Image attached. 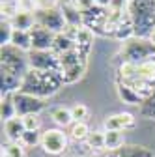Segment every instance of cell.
Here are the masks:
<instances>
[{"label": "cell", "mask_w": 155, "mask_h": 157, "mask_svg": "<svg viewBox=\"0 0 155 157\" xmlns=\"http://www.w3.org/2000/svg\"><path fill=\"white\" fill-rule=\"evenodd\" d=\"M138 77V64L123 60L118 67V82H129Z\"/></svg>", "instance_id": "cell-25"}, {"label": "cell", "mask_w": 155, "mask_h": 157, "mask_svg": "<svg viewBox=\"0 0 155 157\" xmlns=\"http://www.w3.org/2000/svg\"><path fill=\"white\" fill-rule=\"evenodd\" d=\"M149 39H151V41H153V43H155V30H153V32H151V36H149Z\"/></svg>", "instance_id": "cell-38"}, {"label": "cell", "mask_w": 155, "mask_h": 157, "mask_svg": "<svg viewBox=\"0 0 155 157\" xmlns=\"http://www.w3.org/2000/svg\"><path fill=\"white\" fill-rule=\"evenodd\" d=\"M69 146V135L64 133V129H45L41 136V150L47 155H62Z\"/></svg>", "instance_id": "cell-5"}, {"label": "cell", "mask_w": 155, "mask_h": 157, "mask_svg": "<svg viewBox=\"0 0 155 157\" xmlns=\"http://www.w3.org/2000/svg\"><path fill=\"white\" fill-rule=\"evenodd\" d=\"M41 136L43 133L40 131H25V135L21 136V142L25 148H36V146H41Z\"/></svg>", "instance_id": "cell-28"}, {"label": "cell", "mask_w": 155, "mask_h": 157, "mask_svg": "<svg viewBox=\"0 0 155 157\" xmlns=\"http://www.w3.org/2000/svg\"><path fill=\"white\" fill-rule=\"evenodd\" d=\"M62 13H64V19H66V23H67V26H73V28H79V26H84V15L77 10L69 0L67 2H64L62 4Z\"/></svg>", "instance_id": "cell-16"}, {"label": "cell", "mask_w": 155, "mask_h": 157, "mask_svg": "<svg viewBox=\"0 0 155 157\" xmlns=\"http://www.w3.org/2000/svg\"><path fill=\"white\" fill-rule=\"evenodd\" d=\"M0 116H2V122L17 118V109H15V101H13L11 94L2 95V101H0Z\"/></svg>", "instance_id": "cell-26"}, {"label": "cell", "mask_w": 155, "mask_h": 157, "mask_svg": "<svg viewBox=\"0 0 155 157\" xmlns=\"http://www.w3.org/2000/svg\"><path fill=\"white\" fill-rule=\"evenodd\" d=\"M2 157H8V155H4V153H2Z\"/></svg>", "instance_id": "cell-40"}, {"label": "cell", "mask_w": 155, "mask_h": 157, "mask_svg": "<svg viewBox=\"0 0 155 157\" xmlns=\"http://www.w3.org/2000/svg\"><path fill=\"white\" fill-rule=\"evenodd\" d=\"M138 78L155 86V58H149V60L138 64Z\"/></svg>", "instance_id": "cell-24"}, {"label": "cell", "mask_w": 155, "mask_h": 157, "mask_svg": "<svg viewBox=\"0 0 155 157\" xmlns=\"http://www.w3.org/2000/svg\"><path fill=\"white\" fill-rule=\"evenodd\" d=\"M25 124H23V118H11V120L4 122V135L8 142H19L21 140V136L25 135Z\"/></svg>", "instance_id": "cell-15"}, {"label": "cell", "mask_w": 155, "mask_h": 157, "mask_svg": "<svg viewBox=\"0 0 155 157\" xmlns=\"http://www.w3.org/2000/svg\"><path fill=\"white\" fill-rule=\"evenodd\" d=\"M51 118H52V122L60 127V129H66V127H69L75 122L69 107H54L51 110Z\"/></svg>", "instance_id": "cell-19"}, {"label": "cell", "mask_w": 155, "mask_h": 157, "mask_svg": "<svg viewBox=\"0 0 155 157\" xmlns=\"http://www.w3.org/2000/svg\"><path fill=\"white\" fill-rule=\"evenodd\" d=\"M9 23L15 30H28L30 32L36 26V11H19Z\"/></svg>", "instance_id": "cell-17"}, {"label": "cell", "mask_w": 155, "mask_h": 157, "mask_svg": "<svg viewBox=\"0 0 155 157\" xmlns=\"http://www.w3.org/2000/svg\"><path fill=\"white\" fill-rule=\"evenodd\" d=\"M129 15L134 36L149 37L155 30V0H134L133 4H129Z\"/></svg>", "instance_id": "cell-2"}, {"label": "cell", "mask_w": 155, "mask_h": 157, "mask_svg": "<svg viewBox=\"0 0 155 157\" xmlns=\"http://www.w3.org/2000/svg\"><path fill=\"white\" fill-rule=\"evenodd\" d=\"M28 66L40 71H58V56L52 51H30Z\"/></svg>", "instance_id": "cell-9"}, {"label": "cell", "mask_w": 155, "mask_h": 157, "mask_svg": "<svg viewBox=\"0 0 155 157\" xmlns=\"http://www.w3.org/2000/svg\"><path fill=\"white\" fill-rule=\"evenodd\" d=\"M23 124L26 131H40L43 122L40 114H28V116H23Z\"/></svg>", "instance_id": "cell-33"}, {"label": "cell", "mask_w": 155, "mask_h": 157, "mask_svg": "<svg viewBox=\"0 0 155 157\" xmlns=\"http://www.w3.org/2000/svg\"><path fill=\"white\" fill-rule=\"evenodd\" d=\"M30 34H32V51H52L54 37H56L54 32L36 25L30 30Z\"/></svg>", "instance_id": "cell-11"}, {"label": "cell", "mask_w": 155, "mask_h": 157, "mask_svg": "<svg viewBox=\"0 0 155 157\" xmlns=\"http://www.w3.org/2000/svg\"><path fill=\"white\" fill-rule=\"evenodd\" d=\"M2 153L8 157H26V148L21 142H8L4 146Z\"/></svg>", "instance_id": "cell-31"}, {"label": "cell", "mask_w": 155, "mask_h": 157, "mask_svg": "<svg viewBox=\"0 0 155 157\" xmlns=\"http://www.w3.org/2000/svg\"><path fill=\"white\" fill-rule=\"evenodd\" d=\"M140 114L146 116L148 120H155V92L149 97H146V101L140 107Z\"/></svg>", "instance_id": "cell-32"}, {"label": "cell", "mask_w": 155, "mask_h": 157, "mask_svg": "<svg viewBox=\"0 0 155 157\" xmlns=\"http://www.w3.org/2000/svg\"><path fill=\"white\" fill-rule=\"evenodd\" d=\"M36 25H40L54 34H60L67 28V23L64 19V13L60 8L47 10V11H36Z\"/></svg>", "instance_id": "cell-7"}, {"label": "cell", "mask_w": 155, "mask_h": 157, "mask_svg": "<svg viewBox=\"0 0 155 157\" xmlns=\"http://www.w3.org/2000/svg\"><path fill=\"white\" fill-rule=\"evenodd\" d=\"M123 60L127 62H134L140 64L144 60H149V58H155V43L149 37H140V36H133L127 41L122 43L120 49Z\"/></svg>", "instance_id": "cell-3"}, {"label": "cell", "mask_w": 155, "mask_h": 157, "mask_svg": "<svg viewBox=\"0 0 155 157\" xmlns=\"http://www.w3.org/2000/svg\"><path fill=\"white\" fill-rule=\"evenodd\" d=\"M116 92H118L120 101L131 107H142V103L146 101V97L142 94H138L137 90H133L131 86L123 84V82H116Z\"/></svg>", "instance_id": "cell-12"}, {"label": "cell", "mask_w": 155, "mask_h": 157, "mask_svg": "<svg viewBox=\"0 0 155 157\" xmlns=\"http://www.w3.org/2000/svg\"><path fill=\"white\" fill-rule=\"evenodd\" d=\"M92 157H108V153H105V151H93Z\"/></svg>", "instance_id": "cell-37"}, {"label": "cell", "mask_w": 155, "mask_h": 157, "mask_svg": "<svg viewBox=\"0 0 155 157\" xmlns=\"http://www.w3.org/2000/svg\"><path fill=\"white\" fill-rule=\"evenodd\" d=\"M86 148L92 151H105V131L97 129V131H92L86 139Z\"/></svg>", "instance_id": "cell-27"}, {"label": "cell", "mask_w": 155, "mask_h": 157, "mask_svg": "<svg viewBox=\"0 0 155 157\" xmlns=\"http://www.w3.org/2000/svg\"><path fill=\"white\" fill-rule=\"evenodd\" d=\"M71 114H73V120L75 122H86L88 116H90V109L86 103H73L71 107Z\"/></svg>", "instance_id": "cell-30"}, {"label": "cell", "mask_w": 155, "mask_h": 157, "mask_svg": "<svg viewBox=\"0 0 155 157\" xmlns=\"http://www.w3.org/2000/svg\"><path fill=\"white\" fill-rule=\"evenodd\" d=\"M127 2H129V4H133V2H134V0H127Z\"/></svg>", "instance_id": "cell-39"}, {"label": "cell", "mask_w": 155, "mask_h": 157, "mask_svg": "<svg viewBox=\"0 0 155 157\" xmlns=\"http://www.w3.org/2000/svg\"><path fill=\"white\" fill-rule=\"evenodd\" d=\"M11 45L28 54L32 51V34L28 30H15L13 32V39H11Z\"/></svg>", "instance_id": "cell-22"}, {"label": "cell", "mask_w": 155, "mask_h": 157, "mask_svg": "<svg viewBox=\"0 0 155 157\" xmlns=\"http://www.w3.org/2000/svg\"><path fill=\"white\" fill-rule=\"evenodd\" d=\"M137 125V118L131 112H116L105 118L103 127L105 131H125Z\"/></svg>", "instance_id": "cell-10"}, {"label": "cell", "mask_w": 155, "mask_h": 157, "mask_svg": "<svg viewBox=\"0 0 155 157\" xmlns=\"http://www.w3.org/2000/svg\"><path fill=\"white\" fill-rule=\"evenodd\" d=\"M108 157H153V151L140 144H125L116 151H108Z\"/></svg>", "instance_id": "cell-14"}, {"label": "cell", "mask_w": 155, "mask_h": 157, "mask_svg": "<svg viewBox=\"0 0 155 157\" xmlns=\"http://www.w3.org/2000/svg\"><path fill=\"white\" fill-rule=\"evenodd\" d=\"M90 127L86 122H73L69 127H67V135H69V139L75 140V142H86L88 139V135H90Z\"/></svg>", "instance_id": "cell-23"}, {"label": "cell", "mask_w": 155, "mask_h": 157, "mask_svg": "<svg viewBox=\"0 0 155 157\" xmlns=\"http://www.w3.org/2000/svg\"><path fill=\"white\" fill-rule=\"evenodd\" d=\"M75 41H73V37H69L66 32H60V34H56L54 37V45H52V52L56 56H62V54H67L71 51H75Z\"/></svg>", "instance_id": "cell-18"}, {"label": "cell", "mask_w": 155, "mask_h": 157, "mask_svg": "<svg viewBox=\"0 0 155 157\" xmlns=\"http://www.w3.org/2000/svg\"><path fill=\"white\" fill-rule=\"evenodd\" d=\"M95 6H97V8H103V10H108L110 0H95Z\"/></svg>", "instance_id": "cell-36"}, {"label": "cell", "mask_w": 155, "mask_h": 157, "mask_svg": "<svg viewBox=\"0 0 155 157\" xmlns=\"http://www.w3.org/2000/svg\"><path fill=\"white\" fill-rule=\"evenodd\" d=\"M0 78H2V95H8V94H17L21 92V86H23V77H19L8 69H0Z\"/></svg>", "instance_id": "cell-13"}, {"label": "cell", "mask_w": 155, "mask_h": 157, "mask_svg": "<svg viewBox=\"0 0 155 157\" xmlns=\"http://www.w3.org/2000/svg\"><path fill=\"white\" fill-rule=\"evenodd\" d=\"M36 11H47V10H56L60 6V0H32Z\"/></svg>", "instance_id": "cell-34"}, {"label": "cell", "mask_w": 155, "mask_h": 157, "mask_svg": "<svg viewBox=\"0 0 155 157\" xmlns=\"http://www.w3.org/2000/svg\"><path fill=\"white\" fill-rule=\"evenodd\" d=\"M62 86L64 84L60 78V71H40V69L30 67L23 78L21 92L36 95L40 99H47V97L54 95Z\"/></svg>", "instance_id": "cell-1"}, {"label": "cell", "mask_w": 155, "mask_h": 157, "mask_svg": "<svg viewBox=\"0 0 155 157\" xmlns=\"http://www.w3.org/2000/svg\"><path fill=\"white\" fill-rule=\"evenodd\" d=\"M69 2L79 10L81 13H86V11H90V10L95 8V0H69Z\"/></svg>", "instance_id": "cell-35"}, {"label": "cell", "mask_w": 155, "mask_h": 157, "mask_svg": "<svg viewBox=\"0 0 155 157\" xmlns=\"http://www.w3.org/2000/svg\"><path fill=\"white\" fill-rule=\"evenodd\" d=\"M86 73V64H79V66H73L69 69H64L60 71V78H62V84L67 86V84H75L79 82L81 78L84 77Z\"/></svg>", "instance_id": "cell-20"}, {"label": "cell", "mask_w": 155, "mask_h": 157, "mask_svg": "<svg viewBox=\"0 0 155 157\" xmlns=\"http://www.w3.org/2000/svg\"><path fill=\"white\" fill-rule=\"evenodd\" d=\"M13 101H15V109H17L19 118L28 116V114H41L45 110V99H40V97L25 94V92L13 94Z\"/></svg>", "instance_id": "cell-6"}, {"label": "cell", "mask_w": 155, "mask_h": 157, "mask_svg": "<svg viewBox=\"0 0 155 157\" xmlns=\"http://www.w3.org/2000/svg\"><path fill=\"white\" fill-rule=\"evenodd\" d=\"M69 37H73L75 41V47L81 54H84L86 58L90 56L92 52V47H93V37H95V32L86 28V26H79V28H73V26H67L64 30Z\"/></svg>", "instance_id": "cell-8"}, {"label": "cell", "mask_w": 155, "mask_h": 157, "mask_svg": "<svg viewBox=\"0 0 155 157\" xmlns=\"http://www.w3.org/2000/svg\"><path fill=\"white\" fill-rule=\"evenodd\" d=\"M0 69H8L19 77H23L28 73L30 66H28V54L19 51L17 47L13 45H8V47H2L0 51Z\"/></svg>", "instance_id": "cell-4"}, {"label": "cell", "mask_w": 155, "mask_h": 157, "mask_svg": "<svg viewBox=\"0 0 155 157\" xmlns=\"http://www.w3.org/2000/svg\"><path fill=\"white\" fill-rule=\"evenodd\" d=\"M13 32H15V28L11 26V23H9V21H4V19H2V23H0V45H2V47L11 45Z\"/></svg>", "instance_id": "cell-29"}, {"label": "cell", "mask_w": 155, "mask_h": 157, "mask_svg": "<svg viewBox=\"0 0 155 157\" xmlns=\"http://www.w3.org/2000/svg\"><path fill=\"white\" fill-rule=\"evenodd\" d=\"M125 146L123 131H105V151H116Z\"/></svg>", "instance_id": "cell-21"}]
</instances>
